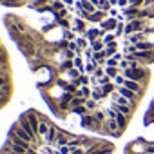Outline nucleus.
Here are the masks:
<instances>
[{"label":"nucleus","instance_id":"f257e3e1","mask_svg":"<svg viewBox=\"0 0 154 154\" xmlns=\"http://www.w3.org/2000/svg\"><path fill=\"white\" fill-rule=\"evenodd\" d=\"M122 74L125 76L127 80H134V82H140V84H145V82H149V69L147 67H138V69H125V71H122Z\"/></svg>","mask_w":154,"mask_h":154},{"label":"nucleus","instance_id":"f03ea898","mask_svg":"<svg viewBox=\"0 0 154 154\" xmlns=\"http://www.w3.org/2000/svg\"><path fill=\"white\" fill-rule=\"evenodd\" d=\"M17 123H18V125H20V127H22V129L27 132V134H31L33 138H40V136H38V134L33 131V127H31V123H29V118H27V114H26V112H22V114L18 116Z\"/></svg>","mask_w":154,"mask_h":154},{"label":"nucleus","instance_id":"7ed1b4c3","mask_svg":"<svg viewBox=\"0 0 154 154\" xmlns=\"http://www.w3.org/2000/svg\"><path fill=\"white\" fill-rule=\"evenodd\" d=\"M143 85H145V84H140V82H134V80H127V78H125V84H123V87L134 91V93L140 94V96H143Z\"/></svg>","mask_w":154,"mask_h":154},{"label":"nucleus","instance_id":"20e7f679","mask_svg":"<svg viewBox=\"0 0 154 154\" xmlns=\"http://www.w3.org/2000/svg\"><path fill=\"white\" fill-rule=\"evenodd\" d=\"M116 26H118V18H112V17H109L103 22H100V29H103V31H114Z\"/></svg>","mask_w":154,"mask_h":154},{"label":"nucleus","instance_id":"39448f33","mask_svg":"<svg viewBox=\"0 0 154 154\" xmlns=\"http://www.w3.org/2000/svg\"><path fill=\"white\" fill-rule=\"evenodd\" d=\"M111 107L114 109V111H118V112H122V114H125L127 118H131V114H132V111H134V107L132 105H120V103H111Z\"/></svg>","mask_w":154,"mask_h":154},{"label":"nucleus","instance_id":"423d86ee","mask_svg":"<svg viewBox=\"0 0 154 154\" xmlns=\"http://www.w3.org/2000/svg\"><path fill=\"white\" fill-rule=\"evenodd\" d=\"M109 120H116V123H118V127H120L122 131H125V127H127V123H129V118H127L125 114L118 112V111H114V116L109 118Z\"/></svg>","mask_w":154,"mask_h":154},{"label":"nucleus","instance_id":"0eeeda50","mask_svg":"<svg viewBox=\"0 0 154 154\" xmlns=\"http://www.w3.org/2000/svg\"><path fill=\"white\" fill-rule=\"evenodd\" d=\"M109 13H105V11H94L91 17H89V22H93V24H100V22H103L105 20V17H107Z\"/></svg>","mask_w":154,"mask_h":154},{"label":"nucleus","instance_id":"6e6552de","mask_svg":"<svg viewBox=\"0 0 154 154\" xmlns=\"http://www.w3.org/2000/svg\"><path fill=\"white\" fill-rule=\"evenodd\" d=\"M56 138H58V127L51 123V129H49V132H47V136H45L44 140H45L47 143H56Z\"/></svg>","mask_w":154,"mask_h":154},{"label":"nucleus","instance_id":"1a4fd4ad","mask_svg":"<svg viewBox=\"0 0 154 154\" xmlns=\"http://www.w3.org/2000/svg\"><path fill=\"white\" fill-rule=\"evenodd\" d=\"M116 53H118V42H116V40L105 45V54H107V58H111V56H114Z\"/></svg>","mask_w":154,"mask_h":154},{"label":"nucleus","instance_id":"9d476101","mask_svg":"<svg viewBox=\"0 0 154 154\" xmlns=\"http://www.w3.org/2000/svg\"><path fill=\"white\" fill-rule=\"evenodd\" d=\"M87 29H85V22L84 20H80V18H74V33H85Z\"/></svg>","mask_w":154,"mask_h":154},{"label":"nucleus","instance_id":"9b49d317","mask_svg":"<svg viewBox=\"0 0 154 154\" xmlns=\"http://www.w3.org/2000/svg\"><path fill=\"white\" fill-rule=\"evenodd\" d=\"M91 49H93L94 53H98V51H103V49H105V44H103V40H102V38L94 40V42L91 44Z\"/></svg>","mask_w":154,"mask_h":154},{"label":"nucleus","instance_id":"f8f14e48","mask_svg":"<svg viewBox=\"0 0 154 154\" xmlns=\"http://www.w3.org/2000/svg\"><path fill=\"white\" fill-rule=\"evenodd\" d=\"M102 91H103V94H105V96L112 94V93L116 91V85H114V82H111V84H105V85H102Z\"/></svg>","mask_w":154,"mask_h":154},{"label":"nucleus","instance_id":"ddd939ff","mask_svg":"<svg viewBox=\"0 0 154 154\" xmlns=\"http://www.w3.org/2000/svg\"><path fill=\"white\" fill-rule=\"evenodd\" d=\"M91 98H93V100H96V102L103 100V98H105V94H103L102 87H96V89H93V94H91Z\"/></svg>","mask_w":154,"mask_h":154},{"label":"nucleus","instance_id":"4468645a","mask_svg":"<svg viewBox=\"0 0 154 154\" xmlns=\"http://www.w3.org/2000/svg\"><path fill=\"white\" fill-rule=\"evenodd\" d=\"M111 4H109V0H100L98 2V6H96V9H100V11H105V13H109L111 11Z\"/></svg>","mask_w":154,"mask_h":154},{"label":"nucleus","instance_id":"2eb2a0df","mask_svg":"<svg viewBox=\"0 0 154 154\" xmlns=\"http://www.w3.org/2000/svg\"><path fill=\"white\" fill-rule=\"evenodd\" d=\"M120 67H105V74L107 76H111V78H114V76H118L120 74Z\"/></svg>","mask_w":154,"mask_h":154},{"label":"nucleus","instance_id":"dca6fc26","mask_svg":"<svg viewBox=\"0 0 154 154\" xmlns=\"http://www.w3.org/2000/svg\"><path fill=\"white\" fill-rule=\"evenodd\" d=\"M63 9V2L62 0H53L51 2V11H62Z\"/></svg>","mask_w":154,"mask_h":154},{"label":"nucleus","instance_id":"f3484780","mask_svg":"<svg viewBox=\"0 0 154 154\" xmlns=\"http://www.w3.org/2000/svg\"><path fill=\"white\" fill-rule=\"evenodd\" d=\"M74 114H80V116H85V114H89V111H87V107L85 105H80V107H74V109H71Z\"/></svg>","mask_w":154,"mask_h":154},{"label":"nucleus","instance_id":"a211bd4d","mask_svg":"<svg viewBox=\"0 0 154 154\" xmlns=\"http://www.w3.org/2000/svg\"><path fill=\"white\" fill-rule=\"evenodd\" d=\"M85 107H87V111H96L98 102H96V100H93V98H89V100L85 102Z\"/></svg>","mask_w":154,"mask_h":154},{"label":"nucleus","instance_id":"6ab92c4d","mask_svg":"<svg viewBox=\"0 0 154 154\" xmlns=\"http://www.w3.org/2000/svg\"><path fill=\"white\" fill-rule=\"evenodd\" d=\"M112 82H114L116 87H120V85L125 84V76H123V74H118V76H114V78H112Z\"/></svg>","mask_w":154,"mask_h":154},{"label":"nucleus","instance_id":"aec40b11","mask_svg":"<svg viewBox=\"0 0 154 154\" xmlns=\"http://www.w3.org/2000/svg\"><path fill=\"white\" fill-rule=\"evenodd\" d=\"M111 80H112V78H111V76H107V74H103V76H102V78H98V80H96V84H98V85L102 87V85H105V84H111Z\"/></svg>","mask_w":154,"mask_h":154},{"label":"nucleus","instance_id":"412c9836","mask_svg":"<svg viewBox=\"0 0 154 154\" xmlns=\"http://www.w3.org/2000/svg\"><path fill=\"white\" fill-rule=\"evenodd\" d=\"M74 42L78 44V47H80V49H87V42H89V40H87V38L84 36V38H76Z\"/></svg>","mask_w":154,"mask_h":154},{"label":"nucleus","instance_id":"4be33fe9","mask_svg":"<svg viewBox=\"0 0 154 154\" xmlns=\"http://www.w3.org/2000/svg\"><path fill=\"white\" fill-rule=\"evenodd\" d=\"M103 74H105V69H102V67H96V71L93 72V78H96V80H98V78H102Z\"/></svg>","mask_w":154,"mask_h":154},{"label":"nucleus","instance_id":"5701e85b","mask_svg":"<svg viewBox=\"0 0 154 154\" xmlns=\"http://www.w3.org/2000/svg\"><path fill=\"white\" fill-rule=\"evenodd\" d=\"M102 40H103V44L107 45V44H111V42H114V40H116V35H114V33H112V35H105Z\"/></svg>","mask_w":154,"mask_h":154},{"label":"nucleus","instance_id":"b1692460","mask_svg":"<svg viewBox=\"0 0 154 154\" xmlns=\"http://www.w3.org/2000/svg\"><path fill=\"white\" fill-rule=\"evenodd\" d=\"M89 82H91V78H89V76H85V74H82L80 78H78V84H80V85H87Z\"/></svg>","mask_w":154,"mask_h":154},{"label":"nucleus","instance_id":"393cba45","mask_svg":"<svg viewBox=\"0 0 154 154\" xmlns=\"http://www.w3.org/2000/svg\"><path fill=\"white\" fill-rule=\"evenodd\" d=\"M129 6H131V0H118V8L125 9V8H129Z\"/></svg>","mask_w":154,"mask_h":154},{"label":"nucleus","instance_id":"a878e982","mask_svg":"<svg viewBox=\"0 0 154 154\" xmlns=\"http://www.w3.org/2000/svg\"><path fill=\"white\" fill-rule=\"evenodd\" d=\"M78 17H82L84 20H89V17H91V13H87V11H84V9H78Z\"/></svg>","mask_w":154,"mask_h":154},{"label":"nucleus","instance_id":"bb28decb","mask_svg":"<svg viewBox=\"0 0 154 154\" xmlns=\"http://www.w3.org/2000/svg\"><path fill=\"white\" fill-rule=\"evenodd\" d=\"M120 69H122V71H125V69H129V60H125V58H123V60L120 62Z\"/></svg>","mask_w":154,"mask_h":154},{"label":"nucleus","instance_id":"cd10ccee","mask_svg":"<svg viewBox=\"0 0 154 154\" xmlns=\"http://www.w3.org/2000/svg\"><path fill=\"white\" fill-rule=\"evenodd\" d=\"M145 154H154V143H147V149H145Z\"/></svg>","mask_w":154,"mask_h":154},{"label":"nucleus","instance_id":"c85d7f7f","mask_svg":"<svg viewBox=\"0 0 154 154\" xmlns=\"http://www.w3.org/2000/svg\"><path fill=\"white\" fill-rule=\"evenodd\" d=\"M85 152H87V150H85L84 147H78V149H74V150H72L71 154H85Z\"/></svg>","mask_w":154,"mask_h":154},{"label":"nucleus","instance_id":"c756f323","mask_svg":"<svg viewBox=\"0 0 154 154\" xmlns=\"http://www.w3.org/2000/svg\"><path fill=\"white\" fill-rule=\"evenodd\" d=\"M120 13H118V9L116 8H111V11H109V17H112V18H116Z\"/></svg>","mask_w":154,"mask_h":154},{"label":"nucleus","instance_id":"7c9ffc66","mask_svg":"<svg viewBox=\"0 0 154 154\" xmlns=\"http://www.w3.org/2000/svg\"><path fill=\"white\" fill-rule=\"evenodd\" d=\"M65 38H67V40H76V36H74L72 31H65Z\"/></svg>","mask_w":154,"mask_h":154},{"label":"nucleus","instance_id":"2f4dec72","mask_svg":"<svg viewBox=\"0 0 154 154\" xmlns=\"http://www.w3.org/2000/svg\"><path fill=\"white\" fill-rule=\"evenodd\" d=\"M65 15H67V9H65V8H63V9H62V11H58V13H56V18H63V17H65Z\"/></svg>","mask_w":154,"mask_h":154},{"label":"nucleus","instance_id":"473e14b6","mask_svg":"<svg viewBox=\"0 0 154 154\" xmlns=\"http://www.w3.org/2000/svg\"><path fill=\"white\" fill-rule=\"evenodd\" d=\"M56 22H58L60 26H63V27H69V22H67V20H63V18H56Z\"/></svg>","mask_w":154,"mask_h":154},{"label":"nucleus","instance_id":"72a5a7b5","mask_svg":"<svg viewBox=\"0 0 154 154\" xmlns=\"http://www.w3.org/2000/svg\"><path fill=\"white\" fill-rule=\"evenodd\" d=\"M26 154H38V152H36V147H31V149H29Z\"/></svg>","mask_w":154,"mask_h":154},{"label":"nucleus","instance_id":"f704fd0d","mask_svg":"<svg viewBox=\"0 0 154 154\" xmlns=\"http://www.w3.org/2000/svg\"><path fill=\"white\" fill-rule=\"evenodd\" d=\"M109 4H111L112 8H116V6H118V0H109Z\"/></svg>","mask_w":154,"mask_h":154},{"label":"nucleus","instance_id":"c9c22d12","mask_svg":"<svg viewBox=\"0 0 154 154\" xmlns=\"http://www.w3.org/2000/svg\"><path fill=\"white\" fill-rule=\"evenodd\" d=\"M62 2H65L67 6H71V4H72V0H62Z\"/></svg>","mask_w":154,"mask_h":154}]
</instances>
